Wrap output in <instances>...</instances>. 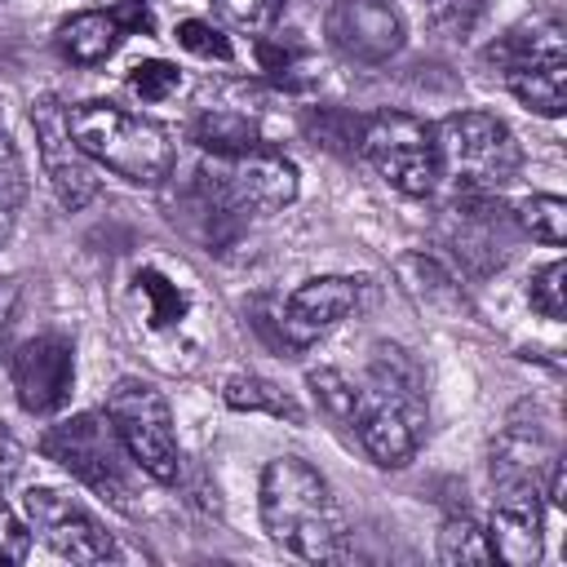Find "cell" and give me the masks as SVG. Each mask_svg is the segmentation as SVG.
<instances>
[{
	"label": "cell",
	"mask_w": 567,
	"mask_h": 567,
	"mask_svg": "<svg viewBox=\"0 0 567 567\" xmlns=\"http://www.w3.org/2000/svg\"><path fill=\"white\" fill-rule=\"evenodd\" d=\"M124 301L137 341L159 368L186 372L199 359L213 323V301L186 261L159 252L137 257L124 279Z\"/></svg>",
	"instance_id": "1"
},
{
	"label": "cell",
	"mask_w": 567,
	"mask_h": 567,
	"mask_svg": "<svg viewBox=\"0 0 567 567\" xmlns=\"http://www.w3.org/2000/svg\"><path fill=\"white\" fill-rule=\"evenodd\" d=\"M261 523L270 540L310 563H341L350 549V527L328 478L301 456H275L261 470Z\"/></svg>",
	"instance_id": "2"
},
{
	"label": "cell",
	"mask_w": 567,
	"mask_h": 567,
	"mask_svg": "<svg viewBox=\"0 0 567 567\" xmlns=\"http://www.w3.org/2000/svg\"><path fill=\"white\" fill-rule=\"evenodd\" d=\"M66 124H71V137L80 142V151L97 168H106L133 186H159L173 173V159H177L173 137L155 120H146L128 106L80 102V106H66Z\"/></svg>",
	"instance_id": "3"
},
{
	"label": "cell",
	"mask_w": 567,
	"mask_h": 567,
	"mask_svg": "<svg viewBox=\"0 0 567 567\" xmlns=\"http://www.w3.org/2000/svg\"><path fill=\"white\" fill-rule=\"evenodd\" d=\"M434 151H439V177H447L456 190L501 195L523 168L518 137L509 133L505 120L487 111H456L443 124H434Z\"/></svg>",
	"instance_id": "4"
},
{
	"label": "cell",
	"mask_w": 567,
	"mask_h": 567,
	"mask_svg": "<svg viewBox=\"0 0 567 567\" xmlns=\"http://www.w3.org/2000/svg\"><path fill=\"white\" fill-rule=\"evenodd\" d=\"M40 452L58 461L71 478H80L89 492L111 501L115 509H133V474H142L120 443L106 412H80L44 430Z\"/></svg>",
	"instance_id": "5"
},
{
	"label": "cell",
	"mask_w": 567,
	"mask_h": 567,
	"mask_svg": "<svg viewBox=\"0 0 567 567\" xmlns=\"http://www.w3.org/2000/svg\"><path fill=\"white\" fill-rule=\"evenodd\" d=\"M195 195L226 217L279 213L297 199V168L292 159L266 146H252L239 155H213L195 173Z\"/></svg>",
	"instance_id": "6"
},
{
	"label": "cell",
	"mask_w": 567,
	"mask_h": 567,
	"mask_svg": "<svg viewBox=\"0 0 567 567\" xmlns=\"http://www.w3.org/2000/svg\"><path fill=\"white\" fill-rule=\"evenodd\" d=\"M106 416H111L120 443L128 447L133 465L146 478L177 483V474H182V447H177V434H173L168 399L155 385H146L137 377L115 381V390L106 394Z\"/></svg>",
	"instance_id": "7"
},
{
	"label": "cell",
	"mask_w": 567,
	"mask_h": 567,
	"mask_svg": "<svg viewBox=\"0 0 567 567\" xmlns=\"http://www.w3.org/2000/svg\"><path fill=\"white\" fill-rule=\"evenodd\" d=\"M359 155L403 195H430L439 186L434 128L408 111H377L359 124Z\"/></svg>",
	"instance_id": "8"
},
{
	"label": "cell",
	"mask_w": 567,
	"mask_h": 567,
	"mask_svg": "<svg viewBox=\"0 0 567 567\" xmlns=\"http://www.w3.org/2000/svg\"><path fill=\"white\" fill-rule=\"evenodd\" d=\"M425 394H394V390H381L372 385L368 377L359 381V408H354V439L359 447L381 465V470H403L421 439H425Z\"/></svg>",
	"instance_id": "9"
},
{
	"label": "cell",
	"mask_w": 567,
	"mask_h": 567,
	"mask_svg": "<svg viewBox=\"0 0 567 567\" xmlns=\"http://www.w3.org/2000/svg\"><path fill=\"white\" fill-rule=\"evenodd\" d=\"M31 128H35V151H40V168L58 195L62 208H84L102 177H97V164L80 151V142L71 137V124H66V106L58 97H40L31 106Z\"/></svg>",
	"instance_id": "10"
},
{
	"label": "cell",
	"mask_w": 567,
	"mask_h": 567,
	"mask_svg": "<svg viewBox=\"0 0 567 567\" xmlns=\"http://www.w3.org/2000/svg\"><path fill=\"white\" fill-rule=\"evenodd\" d=\"M9 381H13V394H18L22 412L58 416L71 403V385H75V346H71V337H62V332L27 337L9 359Z\"/></svg>",
	"instance_id": "11"
},
{
	"label": "cell",
	"mask_w": 567,
	"mask_h": 567,
	"mask_svg": "<svg viewBox=\"0 0 567 567\" xmlns=\"http://www.w3.org/2000/svg\"><path fill=\"white\" fill-rule=\"evenodd\" d=\"M22 514H27V527L62 558L71 563H106L115 558V545L106 536V527L66 492L58 487H31L22 496Z\"/></svg>",
	"instance_id": "12"
},
{
	"label": "cell",
	"mask_w": 567,
	"mask_h": 567,
	"mask_svg": "<svg viewBox=\"0 0 567 567\" xmlns=\"http://www.w3.org/2000/svg\"><path fill=\"white\" fill-rule=\"evenodd\" d=\"M323 35L341 58L359 66H381L403 49L408 27L390 0H332Z\"/></svg>",
	"instance_id": "13"
},
{
	"label": "cell",
	"mask_w": 567,
	"mask_h": 567,
	"mask_svg": "<svg viewBox=\"0 0 567 567\" xmlns=\"http://www.w3.org/2000/svg\"><path fill=\"white\" fill-rule=\"evenodd\" d=\"M363 301V279L350 275H319L306 279L284 306H279V341L288 350H306L319 337H328L337 323H346Z\"/></svg>",
	"instance_id": "14"
},
{
	"label": "cell",
	"mask_w": 567,
	"mask_h": 567,
	"mask_svg": "<svg viewBox=\"0 0 567 567\" xmlns=\"http://www.w3.org/2000/svg\"><path fill=\"white\" fill-rule=\"evenodd\" d=\"M558 456V430L554 416L523 399L509 408L496 443H492V487L501 483H540V474L549 470V461Z\"/></svg>",
	"instance_id": "15"
},
{
	"label": "cell",
	"mask_w": 567,
	"mask_h": 567,
	"mask_svg": "<svg viewBox=\"0 0 567 567\" xmlns=\"http://www.w3.org/2000/svg\"><path fill=\"white\" fill-rule=\"evenodd\" d=\"M487 545H492V558H501L509 567L540 563V549H545L540 483H501L496 487L492 523H487Z\"/></svg>",
	"instance_id": "16"
},
{
	"label": "cell",
	"mask_w": 567,
	"mask_h": 567,
	"mask_svg": "<svg viewBox=\"0 0 567 567\" xmlns=\"http://www.w3.org/2000/svg\"><path fill=\"white\" fill-rule=\"evenodd\" d=\"M483 62H492L501 71V80L518 75V71H532V66L567 62V35L554 18H532V22H518L505 35H496L483 49Z\"/></svg>",
	"instance_id": "17"
},
{
	"label": "cell",
	"mask_w": 567,
	"mask_h": 567,
	"mask_svg": "<svg viewBox=\"0 0 567 567\" xmlns=\"http://www.w3.org/2000/svg\"><path fill=\"white\" fill-rule=\"evenodd\" d=\"M394 270H399L403 292H408L421 310L439 315L443 323L474 319V310H470V301H465V288L456 284V275H452L443 261H434V257H425V252H408V257H399Z\"/></svg>",
	"instance_id": "18"
},
{
	"label": "cell",
	"mask_w": 567,
	"mask_h": 567,
	"mask_svg": "<svg viewBox=\"0 0 567 567\" xmlns=\"http://www.w3.org/2000/svg\"><path fill=\"white\" fill-rule=\"evenodd\" d=\"M124 40V27L111 9H84L58 27V49L75 66H102Z\"/></svg>",
	"instance_id": "19"
},
{
	"label": "cell",
	"mask_w": 567,
	"mask_h": 567,
	"mask_svg": "<svg viewBox=\"0 0 567 567\" xmlns=\"http://www.w3.org/2000/svg\"><path fill=\"white\" fill-rule=\"evenodd\" d=\"M190 142L204 146L208 155H239V151L261 146V133L244 111H226L221 106V111H204L190 124Z\"/></svg>",
	"instance_id": "20"
},
{
	"label": "cell",
	"mask_w": 567,
	"mask_h": 567,
	"mask_svg": "<svg viewBox=\"0 0 567 567\" xmlns=\"http://www.w3.org/2000/svg\"><path fill=\"white\" fill-rule=\"evenodd\" d=\"M221 399H226L235 412H266V416L292 421V425H301V421H306V412L297 408V399H292V394H284L275 381L252 377V372L230 377V381L221 385Z\"/></svg>",
	"instance_id": "21"
},
{
	"label": "cell",
	"mask_w": 567,
	"mask_h": 567,
	"mask_svg": "<svg viewBox=\"0 0 567 567\" xmlns=\"http://www.w3.org/2000/svg\"><path fill=\"white\" fill-rule=\"evenodd\" d=\"M505 84L527 111H536L545 120L567 111V62H549V66H532V71L505 75Z\"/></svg>",
	"instance_id": "22"
},
{
	"label": "cell",
	"mask_w": 567,
	"mask_h": 567,
	"mask_svg": "<svg viewBox=\"0 0 567 567\" xmlns=\"http://www.w3.org/2000/svg\"><path fill=\"white\" fill-rule=\"evenodd\" d=\"M439 558L447 567H487L496 563L492 558V545H487V532L470 518V514H452L439 532Z\"/></svg>",
	"instance_id": "23"
},
{
	"label": "cell",
	"mask_w": 567,
	"mask_h": 567,
	"mask_svg": "<svg viewBox=\"0 0 567 567\" xmlns=\"http://www.w3.org/2000/svg\"><path fill=\"white\" fill-rule=\"evenodd\" d=\"M514 226L549 248H558L567 239V204L558 195H532L514 208Z\"/></svg>",
	"instance_id": "24"
},
{
	"label": "cell",
	"mask_w": 567,
	"mask_h": 567,
	"mask_svg": "<svg viewBox=\"0 0 567 567\" xmlns=\"http://www.w3.org/2000/svg\"><path fill=\"white\" fill-rule=\"evenodd\" d=\"M306 381H310V390H315L319 408H323L337 425H346V430H350L354 408H359V381H350V377H346V372H337V368H315Z\"/></svg>",
	"instance_id": "25"
},
{
	"label": "cell",
	"mask_w": 567,
	"mask_h": 567,
	"mask_svg": "<svg viewBox=\"0 0 567 567\" xmlns=\"http://www.w3.org/2000/svg\"><path fill=\"white\" fill-rule=\"evenodd\" d=\"M483 9H487V0H425L430 31L443 40H465L478 27Z\"/></svg>",
	"instance_id": "26"
},
{
	"label": "cell",
	"mask_w": 567,
	"mask_h": 567,
	"mask_svg": "<svg viewBox=\"0 0 567 567\" xmlns=\"http://www.w3.org/2000/svg\"><path fill=\"white\" fill-rule=\"evenodd\" d=\"M128 89L142 102H168L182 89V71L173 62H164V58H146V62H137L128 71Z\"/></svg>",
	"instance_id": "27"
},
{
	"label": "cell",
	"mask_w": 567,
	"mask_h": 567,
	"mask_svg": "<svg viewBox=\"0 0 567 567\" xmlns=\"http://www.w3.org/2000/svg\"><path fill=\"white\" fill-rule=\"evenodd\" d=\"M177 44H182L186 53L204 58V62H230V58H235L230 35H226L221 27H213V22H204V18H186V22H177Z\"/></svg>",
	"instance_id": "28"
},
{
	"label": "cell",
	"mask_w": 567,
	"mask_h": 567,
	"mask_svg": "<svg viewBox=\"0 0 567 567\" xmlns=\"http://www.w3.org/2000/svg\"><path fill=\"white\" fill-rule=\"evenodd\" d=\"M527 297H532V310H540L545 319H563V315H567V266H563V261H549V266L532 279Z\"/></svg>",
	"instance_id": "29"
},
{
	"label": "cell",
	"mask_w": 567,
	"mask_h": 567,
	"mask_svg": "<svg viewBox=\"0 0 567 567\" xmlns=\"http://www.w3.org/2000/svg\"><path fill=\"white\" fill-rule=\"evenodd\" d=\"M213 9L239 31H270L279 22L284 0H213Z\"/></svg>",
	"instance_id": "30"
},
{
	"label": "cell",
	"mask_w": 567,
	"mask_h": 567,
	"mask_svg": "<svg viewBox=\"0 0 567 567\" xmlns=\"http://www.w3.org/2000/svg\"><path fill=\"white\" fill-rule=\"evenodd\" d=\"M0 195H4L13 208H18L22 195H27V164H22V155H18V142H13L9 124H4V115H0Z\"/></svg>",
	"instance_id": "31"
},
{
	"label": "cell",
	"mask_w": 567,
	"mask_h": 567,
	"mask_svg": "<svg viewBox=\"0 0 567 567\" xmlns=\"http://www.w3.org/2000/svg\"><path fill=\"white\" fill-rule=\"evenodd\" d=\"M257 62H261V71L284 80V75H292L306 62V49L297 40H284V35H261L257 40Z\"/></svg>",
	"instance_id": "32"
},
{
	"label": "cell",
	"mask_w": 567,
	"mask_h": 567,
	"mask_svg": "<svg viewBox=\"0 0 567 567\" xmlns=\"http://www.w3.org/2000/svg\"><path fill=\"white\" fill-rule=\"evenodd\" d=\"M31 549V527L0 501V563H22Z\"/></svg>",
	"instance_id": "33"
},
{
	"label": "cell",
	"mask_w": 567,
	"mask_h": 567,
	"mask_svg": "<svg viewBox=\"0 0 567 567\" xmlns=\"http://www.w3.org/2000/svg\"><path fill=\"white\" fill-rule=\"evenodd\" d=\"M18 465H22V443H18V439L4 430V421H0V492L13 483Z\"/></svg>",
	"instance_id": "34"
},
{
	"label": "cell",
	"mask_w": 567,
	"mask_h": 567,
	"mask_svg": "<svg viewBox=\"0 0 567 567\" xmlns=\"http://www.w3.org/2000/svg\"><path fill=\"white\" fill-rule=\"evenodd\" d=\"M13 306H18V284L0 275V337H4V328H9V319H13Z\"/></svg>",
	"instance_id": "35"
},
{
	"label": "cell",
	"mask_w": 567,
	"mask_h": 567,
	"mask_svg": "<svg viewBox=\"0 0 567 567\" xmlns=\"http://www.w3.org/2000/svg\"><path fill=\"white\" fill-rule=\"evenodd\" d=\"M9 235H13V204L0 195V248L9 244Z\"/></svg>",
	"instance_id": "36"
}]
</instances>
